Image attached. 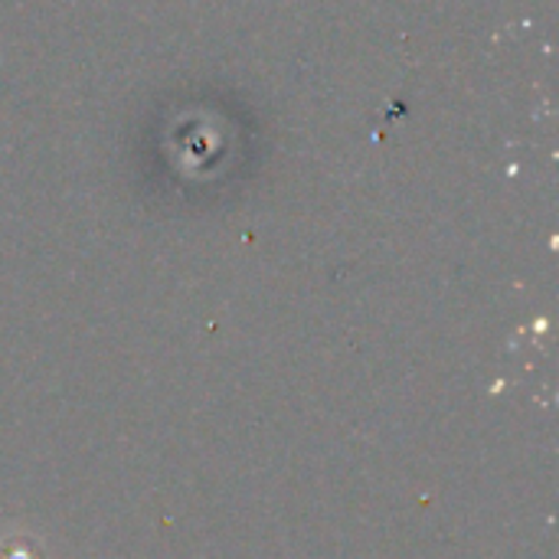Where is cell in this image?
<instances>
[{
    "instance_id": "6da1fadb",
    "label": "cell",
    "mask_w": 559,
    "mask_h": 559,
    "mask_svg": "<svg viewBox=\"0 0 559 559\" xmlns=\"http://www.w3.org/2000/svg\"><path fill=\"white\" fill-rule=\"evenodd\" d=\"M0 559H46L43 550L33 544V540H23V537H10L0 544Z\"/></svg>"
}]
</instances>
